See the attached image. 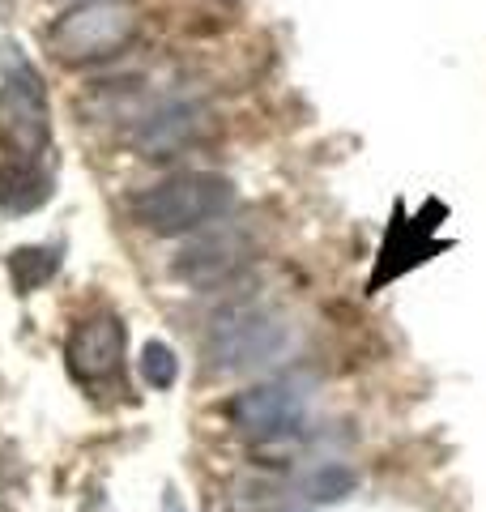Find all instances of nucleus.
<instances>
[{
	"label": "nucleus",
	"mask_w": 486,
	"mask_h": 512,
	"mask_svg": "<svg viewBox=\"0 0 486 512\" xmlns=\"http://www.w3.org/2000/svg\"><path fill=\"white\" fill-rule=\"evenodd\" d=\"M141 35L137 0H77L43 30L47 56L69 64V69H90L107 64L133 47Z\"/></svg>",
	"instance_id": "f257e3e1"
},
{
	"label": "nucleus",
	"mask_w": 486,
	"mask_h": 512,
	"mask_svg": "<svg viewBox=\"0 0 486 512\" xmlns=\"http://www.w3.org/2000/svg\"><path fill=\"white\" fill-rule=\"evenodd\" d=\"M235 205V184L218 171H180L162 184L141 188L128 201L137 227L150 235H197L222 222V214Z\"/></svg>",
	"instance_id": "f03ea898"
},
{
	"label": "nucleus",
	"mask_w": 486,
	"mask_h": 512,
	"mask_svg": "<svg viewBox=\"0 0 486 512\" xmlns=\"http://www.w3.org/2000/svg\"><path fill=\"white\" fill-rule=\"evenodd\" d=\"M52 150V103L43 73L18 43H0V154L5 163H43Z\"/></svg>",
	"instance_id": "7ed1b4c3"
},
{
	"label": "nucleus",
	"mask_w": 486,
	"mask_h": 512,
	"mask_svg": "<svg viewBox=\"0 0 486 512\" xmlns=\"http://www.w3.org/2000/svg\"><path fill=\"white\" fill-rule=\"evenodd\" d=\"M290 350V325L282 312L261 308V303H235L226 308L205 338L209 372L218 376H243L256 367L278 363Z\"/></svg>",
	"instance_id": "20e7f679"
},
{
	"label": "nucleus",
	"mask_w": 486,
	"mask_h": 512,
	"mask_svg": "<svg viewBox=\"0 0 486 512\" xmlns=\"http://www.w3.org/2000/svg\"><path fill=\"white\" fill-rule=\"evenodd\" d=\"M248 261H252V231L239 227V222H214V227L197 231L180 248V256L171 261V274L175 282L209 291L218 282H231Z\"/></svg>",
	"instance_id": "39448f33"
},
{
	"label": "nucleus",
	"mask_w": 486,
	"mask_h": 512,
	"mask_svg": "<svg viewBox=\"0 0 486 512\" xmlns=\"http://www.w3.org/2000/svg\"><path fill=\"white\" fill-rule=\"evenodd\" d=\"M209 133V111L192 99H145L128 120V146L141 158H171Z\"/></svg>",
	"instance_id": "423d86ee"
},
{
	"label": "nucleus",
	"mask_w": 486,
	"mask_h": 512,
	"mask_svg": "<svg viewBox=\"0 0 486 512\" xmlns=\"http://www.w3.org/2000/svg\"><path fill=\"white\" fill-rule=\"evenodd\" d=\"M303 406H307V389L299 380H265L256 389L239 393L231 402V423L239 431H248L256 440H278L299 431L303 423Z\"/></svg>",
	"instance_id": "0eeeda50"
},
{
	"label": "nucleus",
	"mask_w": 486,
	"mask_h": 512,
	"mask_svg": "<svg viewBox=\"0 0 486 512\" xmlns=\"http://www.w3.org/2000/svg\"><path fill=\"white\" fill-rule=\"evenodd\" d=\"M64 359H69V372L81 384L111 380L124 363V320L111 312L77 320L69 333V346H64Z\"/></svg>",
	"instance_id": "6e6552de"
},
{
	"label": "nucleus",
	"mask_w": 486,
	"mask_h": 512,
	"mask_svg": "<svg viewBox=\"0 0 486 512\" xmlns=\"http://www.w3.org/2000/svg\"><path fill=\"white\" fill-rule=\"evenodd\" d=\"M440 210H444V205L435 201L431 214H440ZM431 214L423 210L418 218H405V210L397 205L393 227H388L384 248H380V261H376V274H371V291H376V286H384L388 278H401L405 269L423 265L431 252H444V248H448V244H431V231L440 227V222H431Z\"/></svg>",
	"instance_id": "1a4fd4ad"
},
{
	"label": "nucleus",
	"mask_w": 486,
	"mask_h": 512,
	"mask_svg": "<svg viewBox=\"0 0 486 512\" xmlns=\"http://www.w3.org/2000/svg\"><path fill=\"white\" fill-rule=\"evenodd\" d=\"M56 180L43 163H0V210L22 218L52 201Z\"/></svg>",
	"instance_id": "9d476101"
},
{
	"label": "nucleus",
	"mask_w": 486,
	"mask_h": 512,
	"mask_svg": "<svg viewBox=\"0 0 486 512\" xmlns=\"http://www.w3.org/2000/svg\"><path fill=\"white\" fill-rule=\"evenodd\" d=\"M60 269V244H30V248H13L9 252V274L18 295H30Z\"/></svg>",
	"instance_id": "9b49d317"
},
{
	"label": "nucleus",
	"mask_w": 486,
	"mask_h": 512,
	"mask_svg": "<svg viewBox=\"0 0 486 512\" xmlns=\"http://www.w3.org/2000/svg\"><path fill=\"white\" fill-rule=\"evenodd\" d=\"M141 376L154 384V389H171L175 380H180V359H175V350L167 342H145L141 350Z\"/></svg>",
	"instance_id": "f8f14e48"
},
{
	"label": "nucleus",
	"mask_w": 486,
	"mask_h": 512,
	"mask_svg": "<svg viewBox=\"0 0 486 512\" xmlns=\"http://www.w3.org/2000/svg\"><path fill=\"white\" fill-rule=\"evenodd\" d=\"M354 491V474L346 470V466H324V470H316V478L307 483V495L312 500H342V495H350Z\"/></svg>",
	"instance_id": "ddd939ff"
},
{
	"label": "nucleus",
	"mask_w": 486,
	"mask_h": 512,
	"mask_svg": "<svg viewBox=\"0 0 486 512\" xmlns=\"http://www.w3.org/2000/svg\"><path fill=\"white\" fill-rule=\"evenodd\" d=\"M162 512H184V504L175 500V491H167V504H162Z\"/></svg>",
	"instance_id": "4468645a"
}]
</instances>
